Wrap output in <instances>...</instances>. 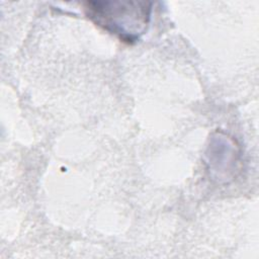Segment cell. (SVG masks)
Returning a JSON list of instances; mask_svg holds the SVG:
<instances>
[{"instance_id": "obj_1", "label": "cell", "mask_w": 259, "mask_h": 259, "mask_svg": "<svg viewBox=\"0 0 259 259\" xmlns=\"http://www.w3.org/2000/svg\"><path fill=\"white\" fill-rule=\"evenodd\" d=\"M85 13L96 25L121 40L134 42L145 33L150 22L152 3L147 1H90Z\"/></svg>"}]
</instances>
